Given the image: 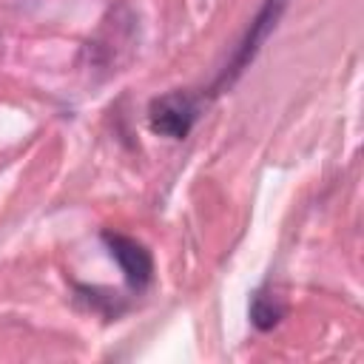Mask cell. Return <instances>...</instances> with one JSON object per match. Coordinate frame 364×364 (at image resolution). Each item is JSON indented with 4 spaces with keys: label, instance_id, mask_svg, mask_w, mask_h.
<instances>
[{
    "label": "cell",
    "instance_id": "1",
    "mask_svg": "<svg viewBox=\"0 0 364 364\" xmlns=\"http://www.w3.org/2000/svg\"><path fill=\"white\" fill-rule=\"evenodd\" d=\"M196 117H199V105L185 91H168V94L151 100V108H148L151 131H156L162 136H171V139L188 136Z\"/></svg>",
    "mask_w": 364,
    "mask_h": 364
},
{
    "label": "cell",
    "instance_id": "2",
    "mask_svg": "<svg viewBox=\"0 0 364 364\" xmlns=\"http://www.w3.org/2000/svg\"><path fill=\"white\" fill-rule=\"evenodd\" d=\"M287 9V0H264L262 3V9H259V14L253 17V23H250V28H247V34L242 37V43H239V48H236V54H233V60H230V65L222 71V77H219V85H230L250 63H253V57L259 54V48L264 46V40L270 37V31L276 28V23H279V17H282V11Z\"/></svg>",
    "mask_w": 364,
    "mask_h": 364
},
{
    "label": "cell",
    "instance_id": "3",
    "mask_svg": "<svg viewBox=\"0 0 364 364\" xmlns=\"http://www.w3.org/2000/svg\"><path fill=\"white\" fill-rule=\"evenodd\" d=\"M102 242L108 245L111 256L117 259V264H119L125 282H128L134 290H142V287L151 282V276H154V259H151L148 247H145L142 242L131 239V236L111 233V230L102 233Z\"/></svg>",
    "mask_w": 364,
    "mask_h": 364
},
{
    "label": "cell",
    "instance_id": "4",
    "mask_svg": "<svg viewBox=\"0 0 364 364\" xmlns=\"http://www.w3.org/2000/svg\"><path fill=\"white\" fill-rule=\"evenodd\" d=\"M284 316V304L279 301V296L267 293V290H259L250 301V321L259 327V330H273Z\"/></svg>",
    "mask_w": 364,
    "mask_h": 364
}]
</instances>
